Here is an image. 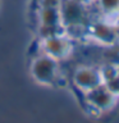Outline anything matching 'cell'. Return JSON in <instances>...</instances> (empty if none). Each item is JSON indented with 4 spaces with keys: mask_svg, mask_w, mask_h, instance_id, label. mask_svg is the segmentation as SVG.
I'll return each mask as SVG.
<instances>
[{
    "mask_svg": "<svg viewBox=\"0 0 119 123\" xmlns=\"http://www.w3.org/2000/svg\"><path fill=\"white\" fill-rule=\"evenodd\" d=\"M92 33H94V36L97 38V40L102 41V42H113L114 38H115L114 31L111 30L110 27H107L106 25H100V23L94 26Z\"/></svg>",
    "mask_w": 119,
    "mask_h": 123,
    "instance_id": "7",
    "label": "cell"
},
{
    "mask_svg": "<svg viewBox=\"0 0 119 123\" xmlns=\"http://www.w3.org/2000/svg\"><path fill=\"white\" fill-rule=\"evenodd\" d=\"M30 73L35 82L42 86H56L63 80L59 60L46 54H41L31 59Z\"/></svg>",
    "mask_w": 119,
    "mask_h": 123,
    "instance_id": "1",
    "label": "cell"
},
{
    "mask_svg": "<svg viewBox=\"0 0 119 123\" xmlns=\"http://www.w3.org/2000/svg\"><path fill=\"white\" fill-rule=\"evenodd\" d=\"M76 1H78V3H81V4H82V5H84V6H86L87 4H90V3L92 1V0H76Z\"/></svg>",
    "mask_w": 119,
    "mask_h": 123,
    "instance_id": "9",
    "label": "cell"
},
{
    "mask_svg": "<svg viewBox=\"0 0 119 123\" xmlns=\"http://www.w3.org/2000/svg\"><path fill=\"white\" fill-rule=\"evenodd\" d=\"M41 45H42L44 54L59 62L61 59H64V58H67L71 54V50H72L71 38L65 33L44 38V40H41Z\"/></svg>",
    "mask_w": 119,
    "mask_h": 123,
    "instance_id": "3",
    "label": "cell"
},
{
    "mask_svg": "<svg viewBox=\"0 0 119 123\" xmlns=\"http://www.w3.org/2000/svg\"><path fill=\"white\" fill-rule=\"evenodd\" d=\"M73 85L82 94L91 91L92 88L100 86L102 83L101 73L100 71L91 67H79L73 73Z\"/></svg>",
    "mask_w": 119,
    "mask_h": 123,
    "instance_id": "4",
    "label": "cell"
},
{
    "mask_svg": "<svg viewBox=\"0 0 119 123\" xmlns=\"http://www.w3.org/2000/svg\"><path fill=\"white\" fill-rule=\"evenodd\" d=\"M37 25H42V26H63L59 8L40 6L38 10H37Z\"/></svg>",
    "mask_w": 119,
    "mask_h": 123,
    "instance_id": "6",
    "label": "cell"
},
{
    "mask_svg": "<svg viewBox=\"0 0 119 123\" xmlns=\"http://www.w3.org/2000/svg\"><path fill=\"white\" fill-rule=\"evenodd\" d=\"M83 96L87 105L91 109L99 111V113L109 110L114 105L115 101V95L104 83L92 88L91 91L86 92V94H83Z\"/></svg>",
    "mask_w": 119,
    "mask_h": 123,
    "instance_id": "2",
    "label": "cell"
},
{
    "mask_svg": "<svg viewBox=\"0 0 119 123\" xmlns=\"http://www.w3.org/2000/svg\"><path fill=\"white\" fill-rule=\"evenodd\" d=\"M59 10L64 27L71 25H82L84 18V5L81 3L76 0H61Z\"/></svg>",
    "mask_w": 119,
    "mask_h": 123,
    "instance_id": "5",
    "label": "cell"
},
{
    "mask_svg": "<svg viewBox=\"0 0 119 123\" xmlns=\"http://www.w3.org/2000/svg\"><path fill=\"white\" fill-rule=\"evenodd\" d=\"M99 1L104 12L111 13V12H117L119 9V0H99Z\"/></svg>",
    "mask_w": 119,
    "mask_h": 123,
    "instance_id": "8",
    "label": "cell"
}]
</instances>
